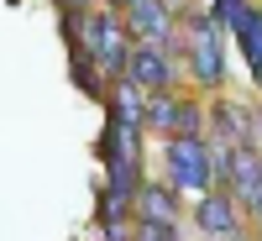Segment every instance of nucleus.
I'll return each mask as SVG.
<instances>
[{
  "instance_id": "1",
  "label": "nucleus",
  "mask_w": 262,
  "mask_h": 241,
  "mask_svg": "<svg viewBox=\"0 0 262 241\" xmlns=\"http://www.w3.org/2000/svg\"><path fill=\"white\" fill-rule=\"evenodd\" d=\"M74 42V53H90L105 74H126V63H131V48H137V37H131V27L116 16V6L111 11H84L79 16V32L69 37Z\"/></svg>"
},
{
  "instance_id": "2",
  "label": "nucleus",
  "mask_w": 262,
  "mask_h": 241,
  "mask_svg": "<svg viewBox=\"0 0 262 241\" xmlns=\"http://www.w3.org/2000/svg\"><path fill=\"white\" fill-rule=\"evenodd\" d=\"M163 163H168V184L179 194H205L215 184V163H210L205 137H168Z\"/></svg>"
},
{
  "instance_id": "3",
  "label": "nucleus",
  "mask_w": 262,
  "mask_h": 241,
  "mask_svg": "<svg viewBox=\"0 0 262 241\" xmlns=\"http://www.w3.org/2000/svg\"><path fill=\"white\" fill-rule=\"evenodd\" d=\"M189 69H194V79L200 84H221V74H226V58H221V21H215L210 11L205 16H189Z\"/></svg>"
},
{
  "instance_id": "4",
  "label": "nucleus",
  "mask_w": 262,
  "mask_h": 241,
  "mask_svg": "<svg viewBox=\"0 0 262 241\" xmlns=\"http://www.w3.org/2000/svg\"><path fill=\"white\" fill-rule=\"evenodd\" d=\"M126 79H137L147 95H163V90H173V58H168V48L163 42H137L131 48V63H126Z\"/></svg>"
},
{
  "instance_id": "5",
  "label": "nucleus",
  "mask_w": 262,
  "mask_h": 241,
  "mask_svg": "<svg viewBox=\"0 0 262 241\" xmlns=\"http://www.w3.org/2000/svg\"><path fill=\"white\" fill-rule=\"evenodd\" d=\"M126 27H131L137 42H163V48H173V6L168 0H131Z\"/></svg>"
},
{
  "instance_id": "6",
  "label": "nucleus",
  "mask_w": 262,
  "mask_h": 241,
  "mask_svg": "<svg viewBox=\"0 0 262 241\" xmlns=\"http://www.w3.org/2000/svg\"><path fill=\"white\" fill-rule=\"evenodd\" d=\"M231 189L252 215H262V152L247 142V147H231Z\"/></svg>"
},
{
  "instance_id": "7",
  "label": "nucleus",
  "mask_w": 262,
  "mask_h": 241,
  "mask_svg": "<svg viewBox=\"0 0 262 241\" xmlns=\"http://www.w3.org/2000/svg\"><path fill=\"white\" fill-rule=\"evenodd\" d=\"M236 205H242V200H236V194L231 189H205L200 194V205H194V221H200V231L205 236H236Z\"/></svg>"
},
{
  "instance_id": "8",
  "label": "nucleus",
  "mask_w": 262,
  "mask_h": 241,
  "mask_svg": "<svg viewBox=\"0 0 262 241\" xmlns=\"http://www.w3.org/2000/svg\"><path fill=\"white\" fill-rule=\"evenodd\" d=\"M137 221H179V189L142 179V189H137Z\"/></svg>"
},
{
  "instance_id": "9",
  "label": "nucleus",
  "mask_w": 262,
  "mask_h": 241,
  "mask_svg": "<svg viewBox=\"0 0 262 241\" xmlns=\"http://www.w3.org/2000/svg\"><path fill=\"white\" fill-rule=\"evenodd\" d=\"M210 121H215V131H210L215 142H231V147L257 142V137H252V116H247V111H236L231 100H215V105H210Z\"/></svg>"
},
{
  "instance_id": "10",
  "label": "nucleus",
  "mask_w": 262,
  "mask_h": 241,
  "mask_svg": "<svg viewBox=\"0 0 262 241\" xmlns=\"http://www.w3.org/2000/svg\"><path fill=\"white\" fill-rule=\"evenodd\" d=\"M111 116L126 121V126H142V131H147V90H142L137 79L121 74V84L111 90Z\"/></svg>"
},
{
  "instance_id": "11",
  "label": "nucleus",
  "mask_w": 262,
  "mask_h": 241,
  "mask_svg": "<svg viewBox=\"0 0 262 241\" xmlns=\"http://www.w3.org/2000/svg\"><path fill=\"white\" fill-rule=\"evenodd\" d=\"M236 48L247 53V63H252V79L262 84V11L252 6V16L242 21V32H236Z\"/></svg>"
},
{
  "instance_id": "12",
  "label": "nucleus",
  "mask_w": 262,
  "mask_h": 241,
  "mask_svg": "<svg viewBox=\"0 0 262 241\" xmlns=\"http://www.w3.org/2000/svg\"><path fill=\"white\" fill-rule=\"evenodd\" d=\"M147 131H158V137H173V131H179V100L168 90L147 95Z\"/></svg>"
},
{
  "instance_id": "13",
  "label": "nucleus",
  "mask_w": 262,
  "mask_h": 241,
  "mask_svg": "<svg viewBox=\"0 0 262 241\" xmlns=\"http://www.w3.org/2000/svg\"><path fill=\"white\" fill-rule=\"evenodd\" d=\"M100 63L90 58V53H69V74H74V84H79V90L84 95H90V100H105V84H100Z\"/></svg>"
},
{
  "instance_id": "14",
  "label": "nucleus",
  "mask_w": 262,
  "mask_h": 241,
  "mask_svg": "<svg viewBox=\"0 0 262 241\" xmlns=\"http://www.w3.org/2000/svg\"><path fill=\"white\" fill-rule=\"evenodd\" d=\"M210 16L221 21V32H242V21L252 16V0H215Z\"/></svg>"
},
{
  "instance_id": "15",
  "label": "nucleus",
  "mask_w": 262,
  "mask_h": 241,
  "mask_svg": "<svg viewBox=\"0 0 262 241\" xmlns=\"http://www.w3.org/2000/svg\"><path fill=\"white\" fill-rule=\"evenodd\" d=\"M137 241H179L173 221H137Z\"/></svg>"
},
{
  "instance_id": "16",
  "label": "nucleus",
  "mask_w": 262,
  "mask_h": 241,
  "mask_svg": "<svg viewBox=\"0 0 262 241\" xmlns=\"http://www.w3.org/2000/svg\"><path fill=\"white\" fill-rule=\"evenodd\" d=\"M58 6H63V11H84V6H90V0H58Z\"/></svg>"
},
{
  "instance_id": "17",
  "label": "nucleus",
  "mask_w": 262,
  "mask_h": 241,
  "mask_svg": "<svg viewBox=\"0 0 262 241\" xmlns=\"http://www.w3.org/2000/svg\"><path fill=\"white\" fill-rule=\"evenodd\" d=\"M111 6H116V11H121V6H131V0H111Z\"/></svg>"
},
{
  "instance_id": "18",
  "label": "nucleus",
  "mask_w": 262,
  "mask_h": 241,
  "mask_svg": "<svg viewBox=\"0 0 262 241\" xmlns=\"http://www.w3.org/2000/svg\"><path fill=\"white\" fill-rule=\"evenodd\" d=\"M257 241H262V215H257Z\"/></svg>"
},
{
  "instance_id": "19",
  "label": "nucleus",
  "mask_w": 262,
  "mask_h": 241,
  "mask_svg": "<svg viewBox=\"0 0 262 241\" xmlns=\"http://www.w3.org/2000/svg\"><path fill=\"white\" fill-rule=\"evenodd\" d=\"M226 241H247V236H226Z\"/></svg>"
}]
</instances>
